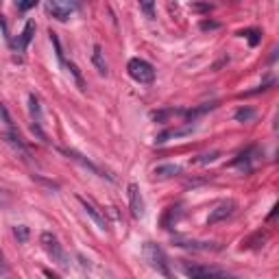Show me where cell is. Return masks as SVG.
Returning a JSON list of instances; mask_svg holds the SVG:
<instances>
[{
  "mask_svg": "<svg viewBox=\"0 0 279 279\" xmlns=\"http://www.w3.org/2000/svg\"><path fill=\"white\" fill-rule=\"evenodd\" d=\"M92 61H94L96 70L101 72V75H107V63H105V59H103V51H101V46H94V53H92Z\"/></svg>",
  "mask_w": 279,
  "mask_h": 279,
  "instance_id": "cell-13",
  "label": "cell"
},
{
  "mask_svg": "<svg viewBox=\"0 0 279 279\" xmlns=\"http://www.w3.org/2000/svg\"><path fill=\"white\" fill-rule=\"evenodd\" d=\"M177 247L194 249V251H214V249H218L212 242H194V240H177Z\"/></svg>",
  "mask_w": 279,
  "mask_h": 279,
  "instance_id": "cell-12",
  "label": "cell"
},
{
  "mask_svg": "<svg viewBox=\"0 0 279 279\" xmlns=\"http://www.w3.org/2000/svg\"><path fill=\"white\" fill-rule=\"evenodd\" d=\"M13 234H15V238H18L20 242H27V240H29V231H27V227H15V229H13Z\"/></svg>",
  "mask_w": 279,
  "mask_h": 279,
  "instance_id": "cell-19",
  "label": "cell"
},
{
  "mask_svg": "<svg viewBox=\"0 0 279 279\" xmlns=\"http://www.w3.org/2000/svg\"><path fill=\"white\" fill-rule=\"evenodd\" d=\"M183 273L188 277H227V273L216 268H207V266H183Z\"/></svg>",
  "mask_w": 279,
  "mask_h": 279,
  "instance_id": "cell-6",
  "label": "cell"
},
{
  "mask_svg": "<svg viewBox=\"0 0 279 279\" xmlns=\"http://www.w3.org/2000/svg\"><path fill=\"white\" fill-rule=\"evenodd\" d=\"M216 27H218L216 22H203V24H201V29H203V31H207V29H216Z\"/></svg>",
  "mask_w": 279,
  "mask_h": 279,
  "instance_id": "cell-25",
  "label": "cell"
},
{
  "mask_svg": "<svg viewBox=\"0 0 279 279\" xmlns=\"http://www.w3.org/2000/svg\"><path fill=\"white\" fill-rule=\"evenodd\" d=\"M127 70H129L131 79L137 81V83H153V79H155L153 65H151L149 61L140 59V57H135V59H131V61L127 63Z\"/></svg>",
  "mask_w": 279,
  "mask_h": 279,
  "instance_id": "cell-3",
  "label": "cell"
},
{
  "mask_svg": "<svg viewBox=\"0 0 279 279\" xmlns=\"http://www.w3.org/2000/svg\"><path fill=\"white\" fill-rule=\"evenodd\" d=\"M247 35H249V42H251V46H255V44L260 42V37H258V35H260V33H258V31H249V33H247Z\"/></svg>",
  "mask_w": 279,
  "mask_h": 279,
  "instance_id": "cell-21",
  "label": "cell"
},
{
  "mask_svg": "<svg viewBox=\"0 0 279 279\" xmlns=\"http://www.w3.org/2000/svg\"><path fill=\"white\" fill-rule=\"evenodd\" d=\"M140 3V9L144 11V15L149 20H153L155 18V11H153V5H155V0H137Z\"/></svg>",
  "mask_w": 279,
  "mask_h": 279,
  "instance_id": "cell-16",
  "label": "cell"
},
{
  "mask_svg": "<svg viewBox=\"0 0 279 279\" xmlns=\"http://www.w3.org/2000/svg\"><path fill=\"white\" fill-rule=\"evenodd\" d=\"M39 242H42V247L46 251V255L51 258L55 264H59L61 268H68V258H65V253L61 249L59 240H57V236L51 234V231H44L42 236H39Z\"/></svg>",
  "mask_w": 279,
  "mask_h": 279,
  "instance_id": "cell-1",
  "label": "cell"
},
{
  "mask_svg": "<svg viewBox=\"0 0 279 279\" xmlns=\"http://www.w3.org/2000/svg\"><path fill=\"white\" fill-rule=\"evenodd\" d=\"M65 155H70V157H72V159H77V161L81 164V166H85V168H89V170H92V172H96V175H101V170H98V168L94 166V164H92V161H87V159H83V155H79V153H75V151H65Z\"/></svg>",
  "mask_w": 279,
  "mask_h": 279,
  "instance_id": "cell-15",
  "label": "cell"
},
{
  "mask_svg": "<svg viewBox=\"0 0 279 279\" xmlns=\"http://www.w3.org/2000/svg\"><path fill=\"white\" fill-rule=\"evenodd\" d=\"M33 33H35V22L33 20H29L27 22V27H24V31H22V35H20V39L15 42V48L22 53V51H27V46H29V42L33 39Z\"/></svg>",
  "mask_w": 279,
  "mask_h": 279,
  "instance_id": "cell-10",
  "label": "cell"
},
{
  "mask_svg": "<svg viewBox=\"0 0 279 279\" xmlns=\"http://www.w3.org/2000/svg\"><path fill=\"white\" fill-rule=\"evenodd\" d=\"M179 172H181V168L177 164H164V166H157L153 170V175L155 179H170V177H177Z\"/></svg>",
  "mask_w": 279,
  "mask_h": 279,
  "instance_id": "cell-11",
  "label": "cell"
},
{
  "mask_svg": "<svg viewBox=\"0 0 279 279\" xmlns=\"http://www.w3.org/2000/svg\"><path fill=\"white\" fill-rule=\"evenodd\" d=\"M234 212H236V203H234V201H223L220 205H216V210H212L207 223H210V225H216V223H220V220L229 218V216L234 214Z\"/></svg>",
  "mask_w": 279,
  "mask_h": 279,
  "instance_id": "cell-5",
  "label": "cell"
},
{
  "mask_svg": "<svg viewBox=\"0 0 279 279\" xmlns=\"http://www.w3.org/2000/svg\"><path fill=\"white\" fill-rule=\"evenodd\" d=\"M29 105H31V116H33V120H35V125H39V122H42V111H39V101L35 98V94L29 96Z\"/></svg>",
  "mask_w": 279,
  "mask_h": 279,
  "instance_id": "cell-14",
  "label": "cell"
},
{
  "mask_svg": "<svg viewBox=\"0 0 279 279\" xmlns=\"http://www.w3.org/2000/svg\"><path fill=\"white\" fill-rule=\"evenodd\" d=\"M46 11L51 13L55 20H59V22H65V20L70 18V11L65 9L63 5L57 3V0H48V3H46Z\"/></svg>",
  "mask_w": 279,
  "mask_h": 279,
  "instance_id": "cell-9",
  "label": "cell"
},
{
  "mask_svg": "<svg viewBox=\"0 0 279 279\" xmlns=\"http://www.w3.org/2000/svg\"><path fill=\"white\" fill-rule=\"evenodd\" d=\"M79 203L81 205H83V210H85V214L89 216V218H92L94 220V223L98 225V229H103V231H105V229H107V220H105V216L101 214V212H98L96 207H94V205L92 203H89V201H85V199H81V196H79Z\"/></svg>",
  "mask_w": 279,
  "mask_h": 279,
  "instance_id": "cell-7",
  "label": "cell"
},
{
  "mask_svg": "<svg viewBox=\"0 0 279 279\" xmlns=\"http://www.w3.org/2000/svg\"><path fill=\"white\" fill-rule=\"evenodd\" d=\"M253 116H255V111L249 109V107H247V109H238V111H236V120H238V122H249Z\"/></svg>",
  "mask_w": 279,
  "mask_h": 279,
  "instance_id": "cell-17",
  "label": "cell"
},
{
  "mask_svg": "<svg viewBox=\"0 0 279 279\" xmlns=\"http://www.w3.org/2000/svg\"><path fill=\"white\" fill-rule=\"evenodd\" d=\"M0 273H7V264H5V255H3V251H0Z\"/></svg>",
  "mask_w": 279,
  "mask_h": 279,
  "instance_id": "cell-24",
  "label": "cell"
},
{
  "mask_svg": "<svg viewBox=\"0 0 279 279\" xmlns=\"http://www.w3.org/2000/svg\"><path fill=\"white\" fill-rule=\"evenodd\" d=\"M37 3H39V0H15V7H18V11H29Z\"/></svg>",
  "mask_w": 279,
  "mask_h": 279,
  "instance_id": "cell-18",
  "label": "cell"
},
{
  "mask_svg": "<svg viewBox=\"0 0 279 279\" xmlns=\"http://www.w3.org/2000/svg\"><path fill=\"white\" fill-rule=\"evenodd\" d=\"M144 260L149 262V266L157 270L159 275L170 277V268H168L166 255H164V251H161L155 242H146V244H144Z\"/></svg>",
  "mask_w": 279,
  "mask_h": 279,
  "instance_id": "cell-2",
  "label": "cell"
},
{
  "mask_svg": "<svg viewBox=\"0 0 279 279\" xmlns=\"http://www.w3.org/2000/svg\"><path fill=\"white\" fill-rule=\"evenodd\" d=\"M177 216H179V212H175V207H170V210H168V218H175V220H177ZM164 227L170 229V223H168V220L164 223Z\"/></svg>",
  "mask_w": 279,
  "mask_h": 279,
  "instance_id": "cell-22",
  "label": "cell"
},
{
  "mask_svg": "<svg viewBox=\"0 0 279 279\" xmlns=\"http://www.w3.org/2000/svg\"><path fill=\"white\" fill-rule=\"evenodd\" d=\"M57 3H59V5H63V7H65V9H68L70 13L79 9V0H57Z\"/></svg>",
  "mask_w": 279,
  "mask_h": 279,
  "instance_id": "cell-20",
  "label": "cell"
},
{
  "mask_svg": "<svg viewBox=\"0 0 279 279\" xmlns=\"http://www.w3.org/2000/svg\"><path fill=\"white\" fill-rule=\"evenodd\" d=\"M0 116H3V120L7 122V125H11V118H9V113H7V109H5V105H0Z\"/></svg>",
  "mask_w": 279,
  "mask_h": 279,
  "instance_id": "cell-23",
  "label": "cell"
},
{
  "mask_svg": "<svg viewBox=\"0 0 279 279\" xmlns=\"http://www.w3.org/2000/svg\"><path fill=\"white\" fill-rule=\"evenodd\" d=\"M5 142H7V144H11V146H13V151H15V153H20V157H22L24 161H29V149L20 142V137L15 135L13 131H7V133H5Z\"/></svg>",
  "mask_w": 279,
  "mask_h": 279,
  "instance_id": "cell-8",
  "label": "cell"
},
{
  "mask_svg": "<svg viewBox=\"0 0 279 279\" xmlns=\"http://www.w3.org/2000/svg\"><path fill=\"white\" fill-rule=\"evenodd\" d=\"M129 205H131L133 218L144 216V201H142V194H140V188L135 183H129Z\"/></svg>",
  "mask_w": 279,
  "mask_h": 279,
  "instance_id": "cell-4",
  "label": "cell"
}]
</instances>
